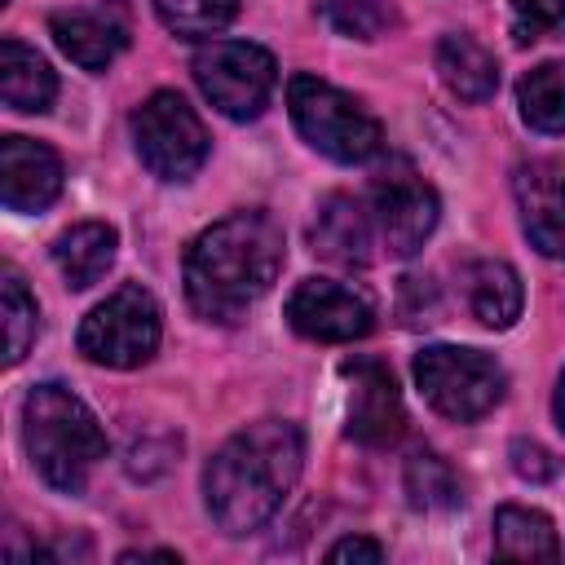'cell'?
<instances>
[{"instance_id":"obj_1","label":"cell","mask_w":565,"mask_h":565,"mask_svg":"<svg viewBox=\"0 0 565 565\" xmlns=\"http://www.w3.org/2000/svg\"><path fill=\"white\" fill-rule=\"evenodd\" d=\"M287 256L269 212H230L185 247V300L207 322H238L278 278Z\"/></svg>"},{"instance_id":"obj_2","label":"cell","mask_w":565,"mask_h":565,"mask_svg":"<svg viewBox=\"0 0 565 565\" xmlns=\"http://www.w3.org/2000/svg\"><path fill=\"white\" fill-rule=\"evenodd\" d=\"M305 463V437L291 419H256L238 428L203 468L207 516L225 534L260 530L296 486Z\"/></svg>"},{"instance_id":"obj_3","label":"cell","mask_w":565,"mask_h":565,"mask_svg":"<svg viewBox=\"0 0 565 565\" xmlns=\"http://www.w3.org/2000/svg\"><path fill=\"white\" fill-rule=\"evenodd\" d=\"M22 441L44 477L62 494H79L97 459H106V433L97 415L62 384H35L22 402Z\"/></svg>"},{"instance_id":"obj_4","label":"cell","mask_w":565,"mask_h":565,"mask_svg":"<svg viewBox=\"0 0 565 565\" xmlns=\"http://www.w3.org/2000/svg\"><path fill=\"white\" fill-rule=\"evenodd\" d=\"M287 110L296 132L335 163H366L380 154L384 132L380 124L335 84L318 75H291L287 79Z\"/></svg>"},{"instance_id":"obj_5","label":"cell","mask_w":565,"mask_h":565,"mask_svg":"<svg viewBox=\"0 0 565 565\" xmlns=\"http://www.w3.org/2000/svg\"><path fill=\"white\" fill-rule=\"evenodd\" d=\"M415 384L437 415H446L455 424H472L503 402L508 375L481 349L428 344L424 353H415Z\"/></svg>"},{"instance_id":"obj_6","label":"cell","mask_w":565,"mask_h":565,"mask_svg":"<svg viewBox=\"0 0 565 565\" xmlns=\"http://www.w3.org/2000/svg\"><path fill=\"white\" fill-rule=\"evenodd\" d=\"M159 305L146 287L124 282L119 291H110L75 331V344L88 362L97 366H141L154 349H159Z\"/></svg>"},{"instance_id":"obj_7","label":"cell","mask_w":565,"mask_h":565,"mask_svg":"<svg viewBox=\"0 0 565 565\" xmlns=\"http://www.w3.org/2000/svg\"><path fill=\"white\" fill-rule=\"evenodd\" d=\"M194 84L225 119H256L278 84L274 53L252 40H212L190 62Z\"/></svg>"},{"instance_id":"obj_8","label":"cell","mask_w":565,"mask_h":565,"mask_svg":"<svg viewBox=\"0 0 565 565\" xmlns=\"http://www.w3.org/2000/svg\"><path fill=\"white\" fill-rule=\"evenodd\" d=\"M132 141L141 163L159 177V181H190L203 159H207V128L194 115V106L181 93H150L137 110H132Z\"/></svg>"},{"instance_id":"obj_9","label":"cell","mask_w":565,"mask_h":565,"mask_svg":"<svg viewBox=\"0 0 565 565\" xmlns=\"http://www.w3.org/2000/svg\"><path fill=\"white\" fill-rule=\"evenodd\" d=\"M371 216H375V234H380V247L397 260L415 256L424 247V238L437 230V190L402 159H393L375 181H371Z\"/></svg>"},{"instance_id":"obj_10","label":"cell","mask_w":565,"mask_h":565,"mask_svg":"<svg viewBox=\"0 0 565 565\" xmlns=\"http://www.w3.org/2000/svg\"><path fill=\"white\" fill-rule=\"evenodd\" d=\"M287 322L305 340L349 344V340H362L375 327V313H371V300L362 291H353L344 282H331V278H305L287 296Z\"/></svg>"},{"instance_id":"obj_11","label":"cell","mask_w":565,"mask_h":565,"mask_svg":"<svg viewBox=\"0 0 565 565\" xmlns=\"http://www.w3.org/2000/svg\"><path fill=\"white\" fill-rule=\"evenodd\" d=\"M340 375L349 380V437L362 446H393L406 433V411L393 371L375 358H349Z\"/></svg>"},{"instance_id":"obj_12","label":"cell","mask_w":565,"mask_h":565,"mask_svg":"<svg viewBox=\"0 0 565 565\" xmlns=\"http://www.w3.org/2000/svg\"><path fill=\"white\" fill-rule=\"evenodd\" d=\"M49 35L53 44L84 71H106L132 35V18L124 0H97L84 9H57L49 18Z\"/></svg>"},{"instance_id":"obj_13","label":"cell","mask_w":565,"mask_h":565,"mask_svg":"<svg viewBox=\"0 0 565 565\" xmlns=\"http://www.w3.org/2000/svg\"><path fill=\"white\" fill-rule=\"evenodd\" d=\"M512 194L521 207L525 238L543 252L565 260V163L530 159L512 172Z\"/></svg>"},{"instance_id":"obj_14","label":"cell","mask_w":565,"mask_h":565,"mask_svg":"<svg viewBox=\"0 0 565 565\" xmlns=\"http://www.w3.org/2000/svg\"><path fill=\"white\" fill-rule=\"evenodd\" d=\"M62 194V159L31 137L0 141V199L9 212H40Z\"/></svg>"},{"instance_id":"obj_15","label":"cell","mask_w":565,"mask_h":565,"mask_svg":"<svg viewBox=\"0 0 565 565\" xmlns=\"http://www.w3.org/2000/svg\"><path fill=\"white\" fill-rule=\"evenodd\" d=\"M313 252L335 260V265H371L375 260V247H380V234H375V216H371V203L366 199H353V194H327L318 216H313Z\"/></svg>"},{"instance_id":"obj_16","label":"cell","mask_w":565,"mask_h":565,"mask_svg":"<svg viewBox=\"0 0 565 565\" xmlns=\"http://www.w3.org/2000/svg\"><path fill=\"white\" fill-rule=\"evenodd\" d=\"M115 247H119V234L106 221H79L53 238V265L62 269L66 287L84 291L115 265Z\"/></svg>"},{"instance_id":"obj_17","label":"cell","mask_w":565,"mask_h":565,"mask_svg":"<svg viewBox=\"0 0 565 565\" xmlns=\"http://www.w3.org/2000/svg\"><path fill=\"white\" fill-rule=\"evenodd\" d=\"M0 97H4L9 110L40 115L57 97V75L22 40H0Z\"/></svg>"},{"instance_id":"obj_18","label":"cell","mask_w":565,"mask_h":565,"mask_svg":"<svg viewBox=\"0 0 565 565\" xmlns=\"http://www.w3.org/2000/svg\"><path fill=\"white\" fill-rule=\"evenodd\" d=\"M437 71H441V84L459 102H490L494 88H499V62L472 35H463V31L441 35V44H437Z\"/></svg>"},{"instance_id":"obj_19","label":"cell","mask_w":565,"mask_h":565,"mask_svg":"<svg viewBox=\"0 0 565 565\" xmlns=\"http://www.w3.org/2000/svg\"><path fill=\"white\" fill-rule=\"evenodd\" d=\"M468 309L477 313L481 327L490 331H508L516 318H521V278L508 260H472L468 274Z\"/></svg>"},{"instance_id":"obj_20","label":"cell","mask_w":565,"mask_h":565,"mask_svg":"<svg viewBox=\"0 0 565 565\" xmlns=\"http://www.w3.org/2000/svg\"><path fill=\"white\" fill-rule=\"evenodd\" d=\"M494 556H503V561H556L561 543H556V530L543 512L508 503L494 512Z\"/></svg>"},{"instance_id":"obj_21","label":"cell","mask_w":565,"mask_h":565,"mask_svg":"<svg viewBox=\"0 0 565 565\" xmlns=\"http://www.w3.org/2000/svg\"><path fill=\"white\" fill-rule=\"evenodd\" d=\"M516 106L534 132L561 137L565 132V62H543L525 71L516 84Z\"/></svg>"},{"instance_id":"obj_22","label":"cell","mask_w":565,"mask_h":565,"mask_svg":"<svg viewBox=\"0 0 565 565\" xmlns=\"http://www.w3.org/2000/svg\"><path fill=\"white\" fill-rule=\"evenodd\" d=\"M402 486H406V499L415 512H455L463 503V486L437 450H415L406 459Z\"/></svg>"},{"instance_id":"obj_23","label":"cell","mask_w":565,"mask_h":565,"mask_svg":"<svg viewBox=\"0 0 565 565\" xmlns=\"http://www.w3.org/2000/svg\"><path fill=\"white\" fill-rule=\"evenodd\" d=\"M0 309H4V362L18 366L26 358V349L35 344V335H40V309H35L26 282L18 278V269H4Z\"/></svg>"},{"instance_id":"obj_24","label":"cell","mask_w":565,"mask_h":565,"mask_svg":"<svg viewBox=\"0 0 565 565\" xmlns=\"http://www.w3.org/2000/svg\"><path fill=\"white\" fill-rule=\"evenodd\" d=\"M159 22L185 40H203V35H216L234 22L238 13V0H150Z\"/></svg>"},{"instance_id":"obj_25","label":"cell","mask_w":565,"mask_h":565,"mask_svg":"<svg viewBox=\"0 0 565 565\" xmlns=\"http://www.w3.org/2000/svg\"><path fill=\"white\" fill-rule=\"evenodd\" d=\"M322 18L349 40H375L388 26L393 9L388 0H322Z\"/></svg>"},{"instance_id":"obj_26","label":"cell","mask_w":565,"mask_h":565,"mask_svg":"<svg viewBox=\"0 0 565 565\" xmlns=\"http://www.w3.org/2000/svg\"><path fill=\"white\" fill-rule=\"evenodd\" d=\"M512 31L516 44L565 35V0H512Z\"/></svg>"},{"instance_id":"obj_27","label":"cell","mask_w":565,"mask_h":565,"mask_svg":"<svg viewBox=\"0 0 565 565\" xmlns=\"http://www.w3.org/2000/svg\"><path fill=\"white\" fill-rule=\"evenodd\" d=\"M508 459H512V472L525 477V481H552V477L561 472L556 455L543 450L539 441H525V437H516V441L508 446Z\"/></svg>"},{"instance_id":"obj_28","label":"cell","mask_w":565,"mask_h":565,"mask_svg":"<svg viewBox=\"0 0 565 565\" xmlns=\"http://www.w3.org/2000/svg\"><path fill=\"white\" fill-rule=\"evenodd\" d=\"M402 291L415 296V305H402L406 322H433L437 305H433V287H428V278H402Z\"/></svg>"},{"instance_id":"obj_29","label":"cell","mask_w":565,"mask_h":565,"mask_svg":"<svg viewBox=\"0 0 565 565\" xmlns=\"http://www.w3.org/2000/svg\"><path fill=\"white\" fill-rule=\"evenodd\" d=\"M327 561H384V547L375 539H340L327 547Z\"/></svg>"},{"instance_id":"obj_30","label":"cell","mask_w":565,"mask_h":565,"mask_svg":"<svg viewBox=\"0 0 565 565\" xmlns=\"http://www.w3.org/2000/svg\"><path fill=\"white\" fill-rule=\"evenodd\" d=\"M119 561L132 565V561H181V556H177V552H124Z\"/></svg>"},{"instance_id":"obj_31","label":"cell","mask_w":565,"mask_h":565,"mask_svg":"<svg viewBox=\"0 0 565 565\" xmlns=\"http://www.w3.org/2000/svg\"><path fill=\"white\" fill-rule=\"evenodd\" d=\"M552 411H556V424L565 428V371H561V380H556V402H552Z\"/></svg>"}]
</instances>
